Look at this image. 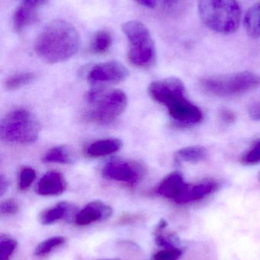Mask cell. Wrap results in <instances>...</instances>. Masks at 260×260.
<instances>
[{
    "instance_id": "obj_6",
    "label": "cell",
    "mask_w": 260,
    "mask_h": 260,
    "mask_svg": "<svg viewBox=\"0 0 260 260\" xmlns=\"http://www.w3.org/2000/svg\"><path fill=\"white\" fill-rule=\"evenodd\" d=\"M122 31L129 43L128 57L130 62L140 68H149L156 61V47L151 32L139 21L124 23Z\"/></svg>"
},
{
    "instance_id": "obj_20",
    "label": "cell",
    "mask_w": 260,
    "mask_h": 260,
    "mask_svg": "<svg viewBox=\"0 0 260 260\" xmlns=\"http://www.w3.org/2000/svg\"><path fill=\"white\" fill-rule=\"evenodd\" d=\"M112 41V36L108 30H99L95 34L92 39V51L97 54H103L109 50Z\"/></svg>"
},
{
    "instance_id": "obj_11",
    "label": "cell",
    "mask_w": 260,
    "mask_h": 260,
    "mask_svg": "<svg viewBox=\"0 0 260 260\" xmlns=\"http://www.w3.org/2000/svg\"><path fill=\"white\" fill-rule=\"evenodd\" d=\"M111 206L96 200L91 202L79 211L75 217V222L80 226L89 225L96 221H105L112 215Z\"/></svg>"
},
{
    "instance_id": "obj_7",
    "label": "cell",
    "mask_w": 260,
    "mask_h": 260,
    "mask_svg": "<svg viewBox=\"0 0 260 260\" xmlns=\"http://www.w3.org/2000/svg\"><path fill=\"white\" fill-rule=\"evenodd\" d=\"M40 131L41 125L36 117L21 108L9 113L0 124L2 139L14 143H33L38 139Z\"/></svg>"
},
{
    "instance_id": "obj_31",
    "label": "cell",
    "mask_w": 260,
    "mask_h": 260,
    "mask_svg": "<svg viewBox=\"0 0 260 260\" xmlns=\"http://www.w3.org/2000/svg\"><path fill=\"white\" fill-rule=\"evenodd\" d=\"M9 187V181L3 175L0 177V196L3 197Z\"/></svg>"
},
{
    "instance_id": "obj_18",
    "label": "cell",
    "mask_w": 260,
    "mask_h": 260,
    "mask_svg": "<svg viewBox=\"0 0 260 260\" xmlns=\"http://www.w3.org/2000/svg\"><path fill=\"white\" fill-rule=\"evenodd\" d=\"M206 148L200 146H190L182 148L176 153L177 160L189 163H198L207 157Z\"/></svg>"
},
{
    "instance_id": "obj_29",
    "label": "cell",
    "mask_w": 260,
    "mask_h": 260,
    "mask_svg": "<svg viewBox=\"0 0 260 260\" xmlns=\"http://www.w3.org/2000/svg\"><path fill=\"white\" fill-rule=\"evenodd\" d=\"M249 115L256 121H260V102L253 104L249 108Z\"/></svg>"
},
{
    "instance_id": "obj_13",
    "label": "cell",
    "mask_w": 260,
    "mask_h": 260,
    "mask_svg": "<svg viewBox=\"0 0 260 260\" xmlns=\"http://www.w3.org/2000/svg\"><path fill=\"white\" fill-rule=\"evenodd\" d=\"M67 189V182L62 174L57 171H49L46 173L37 186L36 192L38 195L58 196L62 194Z\"/></svg>"
},
{
    "instance_id": "obj_26",
    "label": "cell",
    "mask_w": 260,
    "mask_h": 260,
    "mask_svg": "<svg viewBox=\"0 0 260 260\" xmlns=\"http://www.w3.org/2000/svg\"><path fill=\"white\" fill-rule=\"evenodd\" d=\"M181 254V250L175 247H170L157 252L154 254V260H178Z\"/></svg>"
},
{
    "instance_id": "obj_21",
    "label": "cell",
    "mask_w": 260,
    "mask_h": 260,
    "mask_svg": "<svg viewBox=\"0 0 260 260\" xmlns=\"http://www.w3.org/2000/svg\"><path fill=\"white\" fill-rule=\"evenodd\" d=\"M66 239L64 237H52L45 241L40 243L35 250V256H42L50 253L55 248L63 245L65 243Z\"/></svg>"
},
{
    "instance_id": "obj_27",
    "label": "cell",
    "mask_w": 260,
    "mask_h": 260,
    "mask_svg": "<svg viewBox=\"0 0 260 260\" xmlns=\"http://www.w3.org/2000/svg\"><path fill=\"white\" fill-rule=\"evenodd\" d=\"M19 210V206L16 200L9 199L3 202L0 206V212L2 215H14Z\"/></svg>"
},
{
    "instance_id": "obj_30",
    "label": "cell",
    "mask_w": 260,
    "mask_h": 260,
    "mask_svg": "<svg viewBox=\"0 0 260 260\" xmlns=\"http://www.w3.org/2000/svg\"><path fill=\"white\" fill-rule=\"evenodd\" d=\"M134 1L140 6L149 8V9H154L157 6V0H134Z\"/></svg>"
},
{
    "instance_id": "obj_24",
    "label": "cell",
    "mask_w": 260,
    "mask_h": 260,
    "mask_svg": "<svg viewBox=\"0 0 260 260\" xmlns=\"http://www.w3.org/2000/svg\"><path fill=\"white\" fill-rule=\"evenodd\" d=\"M18 243L8 237L0 238V260H9L13 254Z\"/></svg>"
},
{
    "instance_id": "obj_28",
    "label": "cell",
    "mask_w": 260,
    "mask_h": 260,
    "mask_svg": "<svg viewBox=\"0 0 260 260\" xmlns=\"http://www.w3.org/2000/svg\"><path fill=\"white\" fill-rule=\"evenodd\" d=\"M220 118L226 124H232L235 121L236 116L233 111H230L228 109H223L220 112Z\"/></svg>"
},
{
    "instance_id": "obj_3",
    "label": "cell",
    "mask_w": 260,
    "mask_h": 260,
    "mask_svg": "<svg viewBox=\"0 0 260 260\" xmlns=\"http://www.w3.org/2000/svg\"><path fill=\"white\" fill-rule=\"evenodd\" d=\"M198 14L203 24L221 35H232L241 22V6L238 0H200Z\"/></svg>"
},
{
    "instance_id": "obj_25",
    "label": "cell",
    "mask_w": 260,
    "mask_h": 260,
    "mask_svg": "<svg viewBox=\"0 0 260 260\" xmlns=\"http://www.w3.org/2000/svg\"><path fill=\"white\" fill-rule=\"evenodd\" d=\"M36 178L35 170L30 168H24L21 171L19 177V188L22 190L27 189Z\"/></svg>"
},
{
    "instance_id": "obj_10",
    "label": "cell",
    "mask_w": 260,
    "mask_h": 260,
    "mask_svg": "<svg viewBox=\"0 0 260 260\" xmlns=\"http://www.w3.org/2000/svg\"><path fill=\"white\" fill-rule=\"evenodd\" d=\"M47 0H24L14 12L12 24L15 31L21 32L38 18V11Z\"/></svg>"
},
{
    "instance_id": "obj_32",
    "label": "cell",
    "mask_w": 260,
    "mask_h": 260,
    "mask_svg": "<svg viewBox=\"0 0 260 260\" xmlns=\"http://www.w3.org/2000/svg\"><path fill=\"white\" fill-rule=\"evenodd\" d=\"M258 180H259V182L260 183V172L259 173V175H258Z\"/></svg>"
},
{
    "instance_id": "obj_19",
    "label": "cell",
    "mask_w": 260,
    "mask_h": 260,
    "mask_svg": "<svg viewBox=\"0 0 260 260\" xmlns=\"http://www.w3.org/2000/svg\"><path fill=\"white\" fill-rule=\"evenodd\" d=\"M43 161L70 165L73 163V154L67 147H54L46 153L43 157Z\"/></svg>"
},
{
    "instance_id": "obj_5",
    "label": "cell",
    "mask_w": 260,
    "mask_h": 260,
    "mask_svg": "<svg viewBox=\"0 0 260 260\" xmlns=\"http://www.w3.org/2000/svg\"><path fill=\"white\" fill-rule=\"evenodd\" d=\"M259 85L260 76L250 71L211 76L200 81L203 91L220 98L241 95L256 89Z\"/></svg>"
},
{
    "instance_id": "obj_9",
    "label": "cell",
    "mask_w": 260,
    "mask_h": 260,
    "mask_svg": "<svg viewBox=\"0 0 260 260\" xmlns=\"http://www.w3.org/2000/svg\"><path fill=\"white\" fill-rule=\"evenodd\" d=\"M129 73L126 67L118 61H108L94 66L87 79L91 83L119 82L127 79Z\"/></svg>"
},
{
    "instance_id": "obj_17",
    "label": "cell",
    "mask_w": 260,
    "mask_h": 260,
    "mask_svg": "<svg viewBox=\"0 0 260 260\" xmlns=\"http://www.w3.org/2000/svg\"><path fill=\"white\" fill-rule=\"evenodd\" d=\"M244 27L250 38H260V1L251 6L245 14Z\"/></svg>"
},
{
    "instance_id": "obj_4",
    "label": "cell",
    "mask_w": 260,
    "mask_h": 260,
    "mask_svg": "<svg viewBox=\"0 0 260 260\" xmlns=\"http://www.w3.org/2000/svg\"><path fill=\"white\" fill-rule=\"evenodd\" d=\"M91 105L89 120L98 124H108L115 120L125 111L128 104L126 94L121 90L106 91L102 88H93L86 94Z\"/></svg>"
},
{
    "instance_id": "obj_1",
    "label": "cell",
    "mask_w": 260,
    "mask_h": 260,
    "mask_svg": "<svg viewBox=\"0 0 260 260\" xmlns=\"http://www.w3.org/2000/svg\"><path fill=\"white\" fill-rule=\"evenodd\" d=\"M79 44V33L71 23L66 20H53L37 37L35 51L44 62L59 63L74 56Z\"/></svg>"
},
{
    "instance_id": "obj_8",
    "label": "cell",
    "mask_w": 260,
    "mask_h": 260,
    "mask_svg": "<svg viewBox=\"0 0 260 260\" xmlns=\"http://www.w3.org/2000/svg\"><path fill=\"white\" fill-rule=\"evenodd\" d=\"M104 177L108 180L123 182L134 186L143 175V170L139 165L124 160H113L105 165L102 170Z\"/></svg>"
},
{
    "instance_id": "obj_23",
    "label": "cell",
    "mask_w": 260,
    "mask_h": 260,
    "mask_svg": "<svg viewBox=\"0 0 260 260\" xmlns=\"http://www.w3.org/2000/svg\"><path fill=\"white\" fill-rule=\"evenodd\" d=\"M241 161L244 165H254L260 163V139L253 142L250 149L241 157Z\"/></svg>"
},
{
    "instance_id": "obj_22",
    "label": "cell",
    "mask_w": 260,
    "mask_h": 260,
    "mask_svg": "<svg viewBox=\"0 0 260 260\" xmlns=\"http://www.w3.org/2000/svg\"><path fill=\"white\" fill-rule=\"evenodd\" d=\"M35 79V75L32 73H21L9 77L6 81V88L8 90H15L28 85Z\"/></svg>"
},
{
    "instance_id": "obj_15",
    "label": "cell",
    "mask_w": 260,
    "mask_h": 260,
    "mask_svg": "<svg viewBox=\"0 0 260 260\" xmlns=\"http://www.w3.org/2000/svg\"><path fill=\"white\" fill-rule=\"evenodd\" d=\"M122 142L120 139H108L96 141L86 148L87 155L93 157H102L117 152L122 148Z\"/></svg>"
},
{
    "instance_id": "obj_14",
    "label": "cell",
    "mask_w": 260,
    "mask_h": 260,
    "mask_svg": "<svg viewBox=\"0 0 260 260\" xmlns=\"http://www.w3.org/2000/svg\"><path fill=\"white\" fill-rule=\"evenodd\" d=\"M218 184L213 180H206L196 184H188L187 188L177 204H186L198 201L218 189Z\"/></svg>"
},
{
    "instance_id": "obj_2",
    "label": "cell",
    "mask_w": 260,
    "mask_h": 260,
    "mask_svg": "<svg viewBox=\"0 0 260 260\" xmlns=\"http://www.w3.org/2000/svg\"><path fill=\"white\" fill-rule=\"evenodd\" d=\"M149 94L154 101L167 108L169 116L177 124L188 126L203 120V112L186 99L184 84L178 78H166L153 82Z\"/></svg>"
},
{
    "instance_id": "obj_12",
    "label": "cell",
    "mask_w": 260,
    "mask_h": 260,
    "mask_svg": "<svg viewBox=\"0 0 260 260\" xmlns=\"http://www.w3.org/2000/svg\"><path fill=\"white\" fill-rule=\"evenodd\" d=\"M187 186L188 183L185 182L180 172L171 173L159 185L157 192L161 197L172 200L177 203L184 193Z\"/></svg>"
},
{
    "instance_id": "obj_16",
    "label": "cell",
    "mask_w": 260,
    "mask_h": 260,
    "mask_svg": "<svg viewBox=\"0 0 260 260\" xmlns=\"http://www.w3.org/2000/svg\"><path fill=\"white\" fill-rule=\"evenodd\" d=\"M74 211L73 206L67 202H62L44 211L40 215V221L44 225H49L68 217Z\"/></svg>"
}]
</instances>
